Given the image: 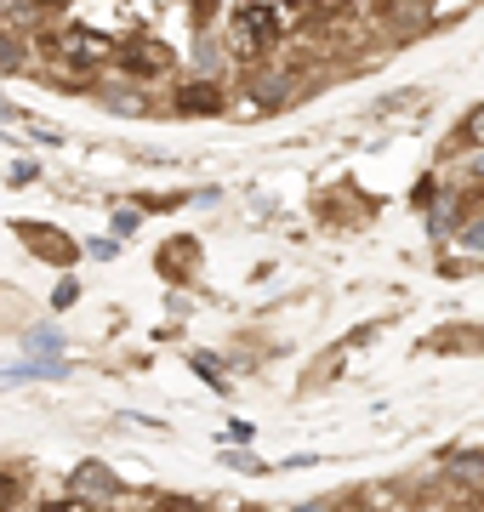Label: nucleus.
<instances>
[{
    "label": "nucleus",
    "instance_id": "423d86ee",
    "mask_svg": "<svg viewBox=\"0 0 484 512\" xmlns=\"http://www.w3.org/2000/svg\"><path fill=\"white\" fill-rule=\"evenodd\" d=\"M12 495H18V484H12V478H0V501H12Z\"/></svg>",
    "mask_w": 484,
    "mask_h": 512
},
{
    "label": "nucleus",
    "instance_id": "39448f33",
    "mask_svg": "<svg viewBox=\"0 0 484 512\" xmlns=\"http://www.w3.org/2000/svg\"><path fill=\"white\" fill-rule=\"evenodd\" d=\"M18 63V52H12V40H0V69H12Z\"/></svg>",
    "mask_w": 484,
    "mask_h": 512
},
{
    "label": "nucleus",
    "instance_id": "f03ea898",
    "mask_svg": "<svg viewBox=\"0 0 484 512\" xmlns=\"http://www.w3.org/2000/svg\"><path fill=\"white\" fill-rule=\"evenodd\" d=\"M75 490L92 495V501H114V490H120V484H114L103 467H80V473H75Z\"/></svg>",
    "mask_w": 484,
    "mask_h": 512
},
{
    "label": "nucleus",
    "instance_id": "f257e3e1",
    "mask_svg": "<svg viewBox=\"0 0 484 512\" xmlns=\"http://www.w3.org/2000/svg\"><path fill=\"white\" fill-rule=\"evenodd\" d=\"M268 40H274V12H268V6H240V12H234V46H240L245 57H262Z\"/></svg>",
    "mask_w": 484,
    "mask_h": 512
},
{
    "label": "nucleus",
    "instance_id": "7ed1b4c3",
    "mask_svg": "<svg viewBox=\"0 0 484 512\" xmlns=\"http://www.w3.org/2000/svg\"><path fill=\"white\" fill-rule=\"evenodd\" d=\"M450 473L462 478V484H484V456H462V461H450Z\"/></svg>",
    "mask_w": 484,
    "mask_h": 512
},
{
    "label": "nucleus",
    "instance_id": "20e7f679",
    "mask_svg": "<svg viewBox=\"0 0 484 512\" xmlns=\"http://www.w3.org/2000/svg\"><path fill=\"white\" fill-rule=\"evenodd\" d=\"M462 137H467V143H484V109H473V114H467Z\"/></svg>",
    "mask_w": 484,
    "mask_h": 512
}]
</instances>
